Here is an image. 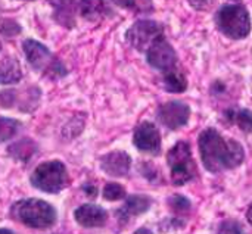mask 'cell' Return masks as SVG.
Here are the masks:
<instances>
[{
  "instance_id": "6da1fadb",
  "label": "cell",
  "mask_w": 252,
  "mask_h": 234,
  "mask_svg": "<svg viewBox=\"0 0 252 234\" xmlns=\"http://www.w3.org/2000/svg\"><path fill=\"white\" fill-rule=\"evenodd\" d=\"M198 145L202 164L213 174L238 168L245 159L244 147L233 139H224L214 128L204 130L199 134Z\"/></svg>"
},
{
  "instance_id": "7a4b0ae2",
  "label": "cell",
  "mask_w": 252,
  "mask_h": 234,
  "mask_svg": "<svg viewBox=\"0 0 252 234\" xmlns=\"http://www.w3.org/2000/svg\"><path fill=\"white\" fill-rule=\"evenodd\" d=\"M219 31L232 40H244L251 34V15L241 1H229L216 13Z\"/></svg>"
},
{
  "instance_id": "3957f363",
  "label": "cell",
  "mask_w": 252,
  "mask_h": 234,
  "mask_svg": "<svg viewBox=\"0 0 252 234\" xmlns=\"http://www.w3.org/2000/svg\"><path fill=\"white\" fill-rule=\"evenodd\" d=\"M10 215L31 229H49L56 223L55 208L41 199H24L13 204Z\"/></svg>"
},
{
  "instance_id": "277c9868",
  "label": "cell",
  "mask_w": 252,
  "mask_h": 234,
  "mask_svg": "<svg viewBox=\"0 0 252 234\" xmlns=\"http://www.w3.org/2000/svg\"><path fill=\"white\" fill-rule=\"evenodd\" d=\"M22 47L31 66L43 75L50 78H62L66 75V68L62 65V62L55 58L53 53L41 43L35 40H25Z\"/></svg>"
},
{
  "instance_id": "5b68a950",
  "label": "cell",
  "mask_w": 252,
  "mask_h": 234,
  "mask_svg": "<svg viewBox=\"0 0 252 234\" xmlns=\"http://www.w3.org/2000/svg\"><path fill=\"white\" fill-rule=\"evenodd\" d=\"M167 162L171 171L174 186H183L196 177V164L188 142H177L167 155Z\"/></svg>"
},
{
  "instance_id": "8992f818",
  "label": "cell",
  "mask_w": 252,
  "mask_h": 234,
  "mask_svg": "<svg viewBox=\"0 0 252 234\" xmlns=\"http://www.w3.org/2000/svg\"><path fill=\"white\" fill-rule=\"evenodd\" d=\"M31 184L44 193H59L69 184V176L61 161H49L34 170Z\"/></svg>"
},
{
  "instance_id": "52a82bcc",
  "label": "cell",
  "mask_w": 252,
  "mask_h": 234,
  "mask_svg": "<svg viewBox=\"0 0 252 234\" xmlns=\"http://www.w3.org/2000/svg\"><path fill=\"white\" fill-rule=\"evenodd\" d=\"M164 34V28L154 19H140L134 22L126 32V40L139 52H146L151 44Z\"/></svg>"
},
{
  "instance_id": "ba28073f",
  "label": "cell",
  "mask_w": 252,
  "mask_h": 234,
  "mask_svg": "<svg viewBox=\"0 0 252 234\" xmlns=\"http://www.w3.org/2000/svg\"><path fill=\"white\" fill-rule=\"evenodd\" d=\"M146 60L152 68L161 72H167L179 66V56L164 34L159 35L146 50Z\"/></svg>"
},
{
  "instance_id": "9c48e42d",
  "label": "cell",
  "mask_w": 252,
  "mask_h": 234,
  "mask_svg": "<svg viewBox=\"0 0 252 234\" xmlns=\"http://www.w3.org/2000/svg\"><path fill=\"white\" fill-rule=\"evenodd\" d=\"M157 115L164 127L170 130H179L189 122L190 108L182 100H170L159 106Z\"/></svg>"
},
{
  "instance_id": "30bf717a",
  "label": "cell",
  "mask_w": 252,
  "mask_h": 234,
  "mask_svg": "<svg viewBox=\"0 0 252 234\" xmlns=\"http://www.w3.org/2000/svg\"><path fill=\"white\" fill-rule=\"evenodd\" d=\"M134 146L145 153L158 155L161 152V134L154 122L143 121L137 125L133 134Z\"/></svg>"
},
{
  "instance_id": "8fae6325",
  "label": "cell",
  "mask_w": 252,
  "mask_h": 234,
  "mask_svg": "<svg viewBox=\"0 0 252 234\" xmlns=\"http://www.w3.org/2000/svg\"><path fill=\"white\" fill-rule=\"evenodd\" d=\"M100 168L111 177H124L131 168V158L127 152L115 150L100 158Z\"/></svg>"
},
{
  "instance_id": "7c38bea8",
  "label": "cell",
  "mask_w": 252,
  "mask_h": 234,
  "mask_svg": "<svg viewBox=\"0 0 252 234\" xmlns=\"http://www.w3.org/2000/svg\"><path fill=\"white\" fill-rule=\"evenodd\" d=\"M74 218L81 227L96 229V227H102L106 223L108 212L102 206L87 204V205H81L80 208L75 209Z\"/></svg>"
},
{
  "instance_id": "4fadbf2b",
  "label": "cell",
  "mask_w": 252,
  "mask_h": 234,
  "mask_svg": "<svg viewBox=\"0 0 252 234\" xmlns=\"http://www.w3.org/2000/svg\"><path fill=\"white\" fill-rule=\"evenodd\" d=\"M50 4L53 7V18L56 22L65 28H72L75 25V0H50Z\"/></svg>"
},
{
  "instance_id": "5bb4252c",
  "label": "cell",
  "mask_w": 252,
  "mask_h": 234,
  "mask_svg": "<svg viewBox=\"0 0 252 234\" xmlns=\"http://www.w3.org/2000/svg\"><path fill=\"white\" fill-rule=\"evenodd\" d=\"M151 198L145 196V195H133L130 198H127L126 204L123 205V208L118 211V217L123 221H127L133 217L142 215L145 214L149 208H151Z\"/></svg>"
},
{
  "instance_id": "9a60e30c",
  "label": "cell",
  "mask_w": 252,
  "mask_h": 234,
  "mask_svg": "<svg viewBox=\"0 0 252 234\" xmlns=\"http://www.w3.org/2000/svg\"><path fill=\"white\" fill-rule=\"evenodd\" d=\"M162 87L168 93H183L188 88V78L177 66L171 71L162 72Z\"/></svg>"
},
{
  "instance_id": "2e32d148",
  "label": "cell",
  "mask_w": 252,
  "mask_h": 234,
  "mask_svg": "<svg viewBox=\"0 0 252 234\" xmlns=\"http://www.w3.org/2000/svg\"><path fill=\"white\" fill-rule=\"evenodd\" d=\"M80 15L87 21H99L108 13L105 0H81L78 4Z\"/></svg>"
},
{
  "instance_id": "e0dca14e",
  "label": "cell",
  "mask_w": 252,
  "mask_h": 234,
  "mask_svg": "<svg viewBox=\"0 0 252 234\" xmlns=\"http://www.w3.org/2000/svg\"><path fill=\"white\" fill-rule=\"evenodd\" d=\"M21 78L22 71L15 58H6L0 62V84H15Z\"/></svg>"
},
{
  "instance_id": "ac0fdd59",
  "label": "cell",
  "mask_w": 252,
  "mask_h": 234,
  "mask_svg": "<svg viewBox=\"0 0 252 234\" xmlns=\"http://www.w3.org/2000/svg\"><path fill=\"white\" fill-rule=\"evenodd\" d=\"M224 115L230 124H236L244 133H252V111L247 108H230Z\"/></svg>"
},
{
  "instance_id": "d6986e66",
  "label": "cell",
  "mask_w": 252,
  "mask_h": 234,
  "mask_svg": "<svg viewBox=\"0 0 252 234\" xmlns=\"http://www.w3.org/2000/svg\"><path fill=\"white\" fill-rule=\"evenodd\" d=\"M7 152L13 159L19 161V162H27L31 159V156L35 152V143L30 139H22V140L10 145Z\"/></svg>"
},
{
  "instance_id": "ffe728a7",
  "label": "cell",
  "mask_w": 252,
  "mask_h": 234,
  "mask_svg": "<svg viewBox=\"0 0 252 234\" xmlns=\"http://www.w3.org/2000/svg\"><path fill=\"white\" fill-rule=\"evenodd\" d=\"M117 6L131 10L134 13L154 12V0H112Z\"/></svg>"
},
{
  "instance_id": "44dd1931",
  "label": "cell",
  "mask_w": 252,
  "mask_h": 234,
  "mask_svg": "<svg viewBox=\"0 0 252 234\" xmlns=\"http://www.w3.org/2000/svg\"><path fill=\"white\" fill-rule=\"evenodd\" d=\"M19 128H21L19 121L10 118H0V143L10 140L18 133Z\"/></svg>"
},
{
  "instance_id": "7402d4cb",
  "label": "cell",
  "mask_w": 252,
  "mask_h": 234,
  "mask_svg": "<svg viewBox=\"0 0 252 234\" xmlns=\"http://www.w3.org/2000/svg\"><path fill=\"white\" fill-rule=\"evenodd\" d=\"M168 206L171 208V211L177 215H185L192 209V204L186 196L182 195H174L168 199Z\"/></svg>"
},
{
  "instance_id": "603a6c76",
  "label": "cell",
  "mask_w": 252,
  "mask_h": 234,
  "mask_svg": "<svg viewBox=\"0 0 252 234\" xmlns=\"http://www.w3.org/2000/svg\"><path fill=\"white\" fill-rule=\"evenodd\" d=\"M103 198L111 202L121 201L126 198V189L118 183H108L103 189Z\"/></svg>"
},
{
  "instance_id": "cb8c5ba5",
  "label": "cell",
  "mask_w": 252,
  "mask_h": 234,
  "mask_svg": "<svg viewBox=\"0 0 252 234\" xmlns=\"http://www.w3.org/2000/svg\"><path fill=\"white\" fill-rule=\"evenodd\" d=\"M21 32V27L13 19H0V34L6 37H13Z\"/></svg>"
},
{
  "instance_id": "d4e9b609",
  "label": "cell",
  "mask_w": 252,
  "mask_h": 234,
  "mask_svg": "<svg viewBox=\"0 0 252 234\" xmlns=\"http://www.w3.org/2000/svg\"><path fill=\"white\" fill-rule=\"evenodd\" d=\"M217 234H245L242 224H239L235 220H226L220 224Z\"/></svg>"
},
{
  "instance_id": "484cf974",
  "label": "cell",
  "mask_w": 252,
  "mask_h": 234,
  "mask_svg": "<svg viewBox=\"0 0 252 234\" xmlns=\"http://www.w3.org/2000/svg\"><path fill=\"white\" fill-rule=\"evenodd\" d=\"M188 1L196 10H210L216 3V0H188Z\"/></svg>"
},
{
  "instance_id": "4316f807",
  "label": "cell",
  "mask_w": 252,
  "mask_h": 234,
  "mask_svg": "<svg viewBox=\"0 0 252 234\" xmlns=\"http://www.w3.org/2000/svg\"><path fill=\"white\" fill-rule=\"evenodd\" d=\"M84 192L90 196V198H94L97 193H96V187L94 186H90V184H87V186H84Z\"/></svg>"
},
{
  "instance_id": "83f0119b",
  "label": "cell",
  "mask_w": 252,
  "mask_h": 234,
  "mask_svg": "<svg viewBox=\"0 0 252 234\" xmlns=\"http://www.w3.org/2000/svg\"><path fill=\"white\" fill-rule=\"evenodd\" d=\"M247 220H248V223L252 224V204L250 205V208H248V212H247Z\"/></svg>"
},
{
  "instance_id": "f1b7e54d",
  "label": "cell",
  "mask_w": 252,
  "mask_h": 234,
  "mask_svg": "<svg viewBox=\"0 0 252 234\" xmlns=\"http://www.w3.org/2000/svg\"><path fill=\"white\" fill-rule=\"evenodd\" d=\"M134 234H154L151 230H148V229H139L137 232Z\"/></svg>"
},
{
  "instance_id": "f546056e",
  "label": "cell",
  "mask_w": 252,
  "mask_h": 234,
  "mask_svg": "<svg viewBox=\"0 0 252 234\" xmlns=\"http://www.w3.org/2000/svg\"><path fill=\"white\" fill-rule=\"evenodd\" d=\"M0 234H13L10 230H6V229H0Z\"/></svg>"
},
{
  "instance_id": "4dcf8cb0",
  "label": "cell",
  "mask_w": 252,
  "mask_h": 234,
  "mask_svg": "<svg viewBox=\"0 0 252 234\" xmlns=\"http://www.w3.org/2000/svg\"><path fill=\"white\" fill-rule=\"evenodd\" d=\"M0 49H1V44H0Z\"/></svg>"
}]
</instances>
